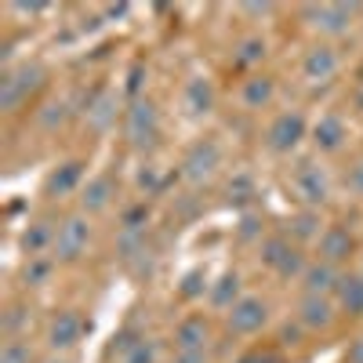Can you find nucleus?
Listing matches in <instances>:
<instances>
[{
  "instance_id": "obj_1",
  "label": "nucleus",
  "mask_w": 363,
  "mask_h": 363,
  "mask_svg": "<svg viewBox=\"0 0 363 363\" xmlns=\"http://www.w3.org/2000/svg\"><path fill=\"white\" fill-rule=\"evenodd\" d=\"M91 244V222L87 215H69L62 225H58V236H55V258L62 262H77Z\"/></svg>"
},
{
  "instance_id": "obj_21",
  "label": "nucleus",
  "mask_w": 363,
  "mask_h": 363,
  "mask_svg": "<svg viewBox=\"0 0 363 363\" xmlns=\"http://www.w3.org/2000/svg\"><path fill=\"white\" fill-rule=\"evenodd\" d=\"M338 301H342L345 313L363 316V272H359V277H342V284H338Z\"/></svg>"
},
{
  "instance_id": "obj_14",
  "label": "nucleus",
  "mask_w": 363,
  "mask_h": 363,
  "mask_svg": "<svg viewBox=\"0 0 363 363\" xmlns=\"http://www.w3.org/2000/svg\"><path fill=\"white\" fill-rule=\"evenodd\" d=\"M349 255H352V233H349V229L330 225V229H323V233H320V262L342 265Z\"/></svg>"
},
{
  "instance_id": "obj_34",
  "label": "nucleus",
  "mask_w": 363,
  "mask_h": 363,
  "mask_svg": "<svg viewBox=\"0 0 363 363\" xmlns=\"http://www.w3.org/2000/svg\"><path fill=\"white\" fill-rule=\"evenodd\" d=\"M149 222V207H131L124 215V229L128 233H142V225Z\"/></svg>"
},
{
  "instance_id": "obj_24",
  "label": "nucleus",
  "mask_w": 363,
  "mask_h": 363,
  "mask_svg": "<svg viewBox=\"0 0 363 363\" xmlns=\"http://www.w3.org/2000/svg\"><path fill=\"white\" fill-rule=\"evenodd\" d=\"M240 99H244L247 109H262L269 99H272V80L269 77H251L244 84V91H240Z\"/></svg>"
},
{
  "instance_id": "obj_11",
  "label": "nucleus",
  "mask_w": 363,
  "mask_h": 363,
  "mask_svg": "<svg viewBox=\"0 0 363 363\" xmlns=\"http://www.w3.org/2000/svg\"><path fill=\"white\" fill-rule=\"evenodd\" d=\"M298 323L309 327V330H327L335 323V301L320 298V294H306L298 306Z\"/></svg>"
},
{
  "instance_id": "obj_19",
  "label": "nucleus",
  "mask_w": 363,
  "mask_h": 363,
  "mask_svg": "<svg viewBox=\"0 0 363 363\" xmlns=\"http://www.w3.org/2000/svg\"><path fill=\"white\" fill-rule=\"evenodd\" d=\"M207 298H211V306H215V309H233L236 301L244 298V294H240V277H236V272H225V277L207 291Z\"/></svg>"
},
{
  "instance_id": "obj_3",
  "label": "nucleus",
  "mask_w": 363,
  "mask_h": 363,
  "mask_svg": "<svg viewBox=\"0 0 363 363\" xmlns=\"http://www.w3.org/2000/svg\"><path fill=\"white\" fill-rule=\"evenodd\" d=\"M262 262L272 269V272H280V277H301L309 265L301 262V255H298V247L291 244V240H284V236H269L265 244H262Z\"/></svg>"
},
{
  "instance_id": "obj_16",
  "label": "nucleus",
  "mask_w": 363,
  "mask_h": 363,
  "mask_svg": "<svg viewBox=\"0 0 363 363\" xmlns=\"http://www.w3.org/2000/svg\"><path fill=\"white\" fill-rule=\"evenodd\" d=\"M113 193H116V186H113V178H109V174L91 178L87 186H84V193H80V207H84V215H99V211H106V207H109V200H113Z\"/></svg>"
},
{
  "instance_id": "obj_8",
  "label": "nucleus",
  "mask_w": 363,
  "mask_h": 363,
  "mask_svg": "<svg viewBox=\"0 0 363 363\" xmlns=\"http://www.w3.org/2000/svg\"><path fill=\"white\" fill-rule=\"evenodd\" d=\"M294 189H298V196L306 200L309 207L323 203V200H327V193H330V182H327V171H323V167H316L313 160H306V164H298V171H294Z\"/></svg>"
},
{
  "instance_id": "obj_15",
  "label": "nucleus",
  "mask_w": 363,
  "mask_h": 363,
  "mask_svg": "<svg viewBox=\"0 0 363 363\" xmlns=\"http://www.w3.org/2000/svg\"><path fill=\"white\" fill-rule=\"evenodd\" d=\"M87 124H91V131H99V135L116 124V95H113V91H99V95H91V102H87Z\"/></svg>"
},
{
  "instance_id": "obj_28",
  "label": "nucleus",
  "mask_w": 363,
  "mask_h": 363,
  "mask_svg": "<svg viewBox=\"0 0 363 363\" xmlns=\"http://www.w3.org/2000/svg\"><path fill=\"white\" fill-rule=\"evenodd\" d=\"M0 363H33V349L22 338H8V345L0 349Z\"/></svg>"
},
{
  "instance_id": "obj_35",
  "label": "nucleus",
  "mask_w": 363,
  "mask_h": 363,
  "mask_svg": "<svg viewBox=\"0 0 363 363\" xmlns=\"http://www.w3.org/2000/svg\"><path fill=\"white\" fill-rule=\"evenodd\" d=\"M349 186H352V193L363 196V157L356 160V167H352V174H349Z\"/></svg>"
},
{
  "instance_id": "obj_4",
  "label": "nucleus",
  "mask_w": 363,
  "mask_h": 363,
  "mask_svg": "<svg viewBox=\"0 0 363 363\" xmlns=\"http://www.w3.org/2000/svg\"><path fill=\"white\" fill-rule=\"evenodd\" d=\"M265 323H269V306H265L262 298L244 294L229 309V330H233V335H258Z\"/></svg>"
},
{
  "instance_id": "obj_22",
  "label": "nucleus",
  "mask_w": 363,
  "mask_h": 363,
  "mask_svg": "<svg viewBox=\"0 0 363 363\" xmlns=\"http://www.w3.org/2000/svg\"><path fill=\"white\" fill-rule=\"evenodd\" d=\"M29 95V87L22 84V77L11 69V73H4V80H0V109H18L22 106V99Z\"/></svg>"
},
{
  "instance_id": "obj_37",
  "label": "nucleus",
  "mask_w": 363,
  "mask_h": 363,
  "mask_svg": "<svg viewBox=\"0 0 363 363\" xmlns=\"http://www.w3.org/2000/svg\"><path fill=\"white\" fill-rule=\"evenodd\" d=\"M345 363H363V338H356L345 352Z\"/></svg>"
},
{
  "instance_id": "obj_33",
  "label": "nucleus",
  "mask_w": 363,
  "mask_h": 363,
  "mask_svg": "<svg viewBox=\"0 0 363 363\" xmlns=\"http://www.w3.org/2000/svg\"><path fill=\"white\" fill-rule=\"evenodd\" d=\"M203 291H207V277H203L200 269H193L189 277L182 280V294H186V298H196V294H203Z\"/></svg>"
},
{
  "instance_id": "obj_17",
  "label": "nucleus",
  "mask_w": 363,
  "mask_h": 363,
  "mask_svg": "<svg viewBox=\"0 0 363 363\" xmlns=\"http://www.w3.org/2000/svg\"><path fill=\"white\" fill-rule=\"evenodd\" d=\"M174 345L178 352H203L207 345V320L203 316H189L174 327Z\"/></svg>"
},
{
  "instance_id": "obj_26",
  "label": "nucleus",
  "mask_w": 363,
  "mask_h": 363,
  "mask_svg": "<svg viewBox=\"0 0 363 363\" xmlns=\"http://www.w3.org/2000/svg\"><path fill=\"white\" fill-rule=\"evenodd\" d=\"M291 233L298 236V240H320V215L309 207V211H301V215H294L291 218Z\"/></svg>"
},
{
  "instance_id": "obj_36",
  "label": "nucleus",
  "mask_w": 363,
  "mask_h": 363,
  "mask_svg": "<svg viewBox=\"0 0 363 363\" xmlns=\"http://www.w3.org/2000/svg\"><path fill=\"white\" fill-rule=\"evenodd\" d=\"M236 363H277V356H272V352H247V356H240Z\"/></svg>"
},
{
  "instance_id": "obj_39",
  "label": "nucleus",
  "mask_w": 363,
  "mask_h": 363,
  "mask_svg": "<svg viewBox=\"0 0 363 363\" xmlns=\"http://www.w3.org/2000/svg\"><path fill=\"white\" fill-rule=\"evenodd\" d=\"M272 4H247V15H269Z\"/></svg>"
},
{
  "instance_id": "obj_29",
  "label": "nucleus",
  "mask_w": 363,
  "mask_h": 363,
  "mask_svg": "<svg viewBox=\"0 0 363 363\" xmlns=\"http://www.w3.org/2000/svg\"><path fill=\"white\" fill-rule=\"evenodd\" d=\"M142 342H145V338L138 335V330H131V327H128V330H120V335L113 338V345H109V356H120V359H124V356H128L131 349H138Z\"/></svg>"
},
{
  "instance_id": "obj_13",
  "label": "nucleus",
  "mask_w": 363,
  "mask_h": 363,
  "mask_svg": "<svg viewBox=\"0 0 363 363\" xmlns=\"http://www.w3.org/2000/svg\"><path fill=\"white\" fill-rule=\"evenodd\" d=\"M338 284H342V272H338V265H330V262H313L306 272H301V287H306V294L327 298L330 291H338Z\"/></svg>"
},
{
  "instance_id": "obj_12",
  "label": "nucleus",
  "mask_w": 363,
  "mask_h": 363,
  "mask_svg": "<svg viewBox=\"0 0 363 363\" xmlns=\"http://www.w3.org/2000/svg\"><path fill=\"white\" fill-rule=\"evenodd\" d=\"M301 73H306L309 84H327L330 77L338 73V55H335V48L316 44V48L306 55V62H301Z\"/></svg>"
},
{
  "instance_id": "obj_18",
  "label": "nucleus",
  "mask_w": 363,
  "mask_h": 363,
  "mask_svg": "<svg viewBox=\"0 0 363 363\" xmlns=\"http://www.w3.org/2000/svg\"><path fill=\"white\" fill-rule=\"evenodd\" d=\"M80 174H84V164H80V160H69V164H62V167H55V171L48 174V182H44L48 196H66V193H73V189L80 186Z\"/></svg>"
},
{
  "instance_id": "obj_9",
  "label": "nucleus",
  "mask_w": 363,
  "mask_h": 363,
  "mask_svg": "<svg viewBox=\"0 0 363 363\" xmlns=\"http://www.w3.org/2000/svg\"><path fill=\"white\" fill-rule=\"evenodd\" d=\"M80 338H84V316H80V313H73V309L58 313V316L51 320V327H48V345H51L55 352L73 349Z\"/></svg>"
},
{
  "instance_id": "obj_32",
  "label": "nucleus",
  "mask_w": 363,
  "mask_h": 363,
  "mask_svg": "<svg viewBox=\"0 0 363 363\" xmlns=\"http://www.w3.org/2000/svg\"><path fill=\"white\" fill-rule=\"evenodd\" d=\"M29 323V313L26 309H8V316H4V335L8 338H18V330Z\"/></svg>"
},
{
  "instance_id": "obj_5",
  "label": "nucleus",
  "mask_w": 363,
  "mask_h": 363,
  "mask_svg": "<svg viewBox=\"0 0 363 363\" xmlns=\"http://www.w3.org/2000/svg\"><path fill=\"white\" fill-rule=\"evenodd\" d=\"M265 138H269L272 153H291V149H298V142L306 138V116L301 113H280L269 124Z\"/></svg>"
},
{
  "instance_id": "obj_25",
  "label": "nucleus",
  "mask_w": 363,
  "mask_h": 363,
  "mask_svg": "<svg viewBox=\"0 0 363 363\" xmlns=\"http://www.w3.org/2000/svg\"><path fill=\"white\" fill-rule=\"evenodd\" d=\"M66 116H69V106H66L62 99H55V102H48V106L37 113V124H40L44 131H55V128L66 124Z\"/></svg>"
},
{
  "instance_id": "obj_30",
  "label": "nucleus",
  "mask_w": 363,
  "mask_h": 363,
  "mask_svg": "<svg viewBox=\"0 0 363 363\" xmlns=\"http://www.w3.org/2000/svg\"><path fill=\"white\" fill-rule=\"evenodd\" d=\"M262 58H265V40L262 37H251V40L240 44V55H236L240 66H255V62H262Z\"/></svg>"
},
{
  "instance_id": "obj_6",
  "label": "nucleus",
  "mask_w": 363,
  "mask_h": 363,
  "mask_svg": "<svg viewBox=\"0 0 363 363\" xmlns=\"http://www.w3.org/2000/svg\"><path fill=\"white\" fill-rule=\"evenodd\" d=\"M124 131L135 145H145L149 138L157 135V106L149 99H135L128 109H124Z\"/></svg>"
},
{
  "instance_id": "obj_10",
  "label": "nucleus",
  "mask_w": 363,
  "mask_h": 363,
  "mask_svg": "<svg viewBox=\"0 0 363 363\" xmlns=\"http://www.w3.org/2000/svg\"><path fill=\"white\" fill-rule=\"evenodd\" d=\"M345 138H349V128H345V120H342L338 113H323V116L316 120L313 142H316L320 153H338V149L345 145Z\"/></svg>"
},
{
  "instance_id": "obj_2",
  "label": "nucleus",
  "mask_w": 363,
  "mask_h": 363,
  "mask_svg": "<svg viewBox=\"0 0 363 363\" xmlns=\"http://www.w3.org/2000/svg\"><path fill=\"white\" fill-rule=\"evenodd\" d=\"M218 167H222V145L215 138L196 142L189 153H186V160H182V174H186L189 182H196V186H200V182H207Z\"/></svg>"
},
{
  "instance_id": "obj_23",
  "label": "nucleus",
  "mask_w": 363,
  "mask_h": 363,
  "mask_svg": "<svg viewBox=\"0 0 363 363\" xmlns=\"http://www.w3.org/2000/svg\"><path fill=\"white\" fill-rule=\"evenodd\" d=\"M186 106H189V113H196V116H200V113H207L211 106H215V91H211V84H207V80H200V77H196V80H189V84H186Z\"/></svg>"
},
{
  "instance_id": "obj_20",
  "label": "nucleus",
  "mask_w": 363,
  "mask_h": 363,
  "mask_svg": "<svg viewBox=\"0 0 363 363\" xmlns=\"http://www.w3.org/2000/svg\"><path fill=\"white\" fill-rule=\"evenodd\" d=\"M55 236H58V229H51V222H33L22 233V247H26L29 258H40V251L48 244H55Z\"/></svg>"
},
{
  "instance_id": "obj_31",
  "label": "nucleus",
  "mask_w": 363,
  "mask_h": 363,
  "mask_svg": "<svg viewBox=\"0 0 363 363\" xmlns=\"http://www.w3.org/2000/svg\"><path fill=\"white\" fill-rule=\"evenodd\" d=\"M157 356H160V349H157V342H142L138 349H131L120 363H157Z\"/></svg>"
},
{
  "instance_id": "obj_27",
  "label": "nucleus",
  "mask_w": 363,
  "mask_h": 363,
  "mask_svg": "<svg viewBox=\"0 0 363 363\" xmlns=\"http://www.w3.org/2000/svg\"><path fill=\"white\" fill-rule=\"evenodd\" d=\"M51 269H55L51 258H29V265H26V284H29V287H44L48 277H51Z\"/></svg>"
},
{
  "instance_id": "obj_7",
  "label": "nucleus",
  "mask_w": 363,
  "mask_h": 363,
  "mask_svg": "<svg viewBox=\"0 0 363 363\" xmlns=\"http://www.w3.org/2000/svg\"><path fill=\"white\" fill-rule=\"evenodd\" d=\"M356 11H359L356 4H320V8H306V15L313 18V26L320 29V33H330V37L349 33Z\"/></svg>"
},
{
  "instance_id": "obj_40",
  "label": "nucleus",
  "mask_w": 363,
  "mask_h": 363,
  "mask_svg": "<svg viewBox=\"0 0 363 363\" xmlns=\"http://www.w3.org/2000/svg\"><path fill=\"white\" fill-rule=\"evenodd\" d=\"M51 363H55V359H51ZM58 363H66V359H58Z\"/></svg>"
},
{
  "instance_id": "obj_38",
  "label": "nucleus",
  "mask_w": 363,
  "mask_h": 363,
  "mask_svg": "<svg viewBox=\"0 0 363 363\" xmlns=\"http://www.w3.org/2000/svg\"><path fill=\"white\" fill-rule=\"evenodd\" d=\"M174 363H207V356L203 352H178Z\"/></svg>"
}]
</instances>
